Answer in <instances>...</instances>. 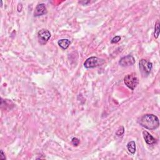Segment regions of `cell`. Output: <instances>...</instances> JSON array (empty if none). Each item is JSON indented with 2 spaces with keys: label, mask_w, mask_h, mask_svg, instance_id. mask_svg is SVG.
<instances>
[{
  "label": "cell",
  "mask_w": 160,
  "mask_h": 160,
  "mask_svg": "<svg viewBox=\"0 0 160 160\" xmlns=\"http://www.w3.org/2000/svg\"><path fill=\"white\" fill-rule=\"evenodd\" d=\"M138 123L143 127L151 130H155L159 126V121L158 117L151 114L143 115L140 118Z\"/></svg>",
  "instance_id": "obj_1"
},
{
  "label": "cell",
  "mask_w": 160,
  "mask_h": 160,
  "mask_svg": "<svg viewBox=\"0 0 160 160\" xmlns=\"http://www.w3.org/2000/svg\"><path fill=\"white\" fill-rule=\"evenodd\" d=\"M124 83L126 86L133 91L139 83V80L136 74L132 73L127 75L124 78Z\"/></svg>",
  "instance_id": "obj_2"
},
{
  "label": "cell",
  "mask_w": 160,
  "mask_h": 160,
  "mask_svg": "<svg viewBox=\"0 0 160 160\" xmlns=\"http://www.w3.org/2000/svg\"><path fill=\"white\" fill-rule=\"evenodd\" d=\"M139 67L143 76L146 77L151 73V69L153 68V64L146 60L141 59L139 62Z\"/></svg>",
  "instance_id": "obj_3"
},
{
  "label": "cell",
  "mask_w": 160,
  "mask_h": 160,
  "mask_svg": "<svg viewBox=\"0 0 160 160\" xmlns=\"http://www.w3.org/2000/svg\"><path fill=\"white\" fill-rule=\"evenodd\" d=\"M104 63V60L97 57H90L84 63V66L86 68H93L98 66H101Z\"/></svg>",
  "instance_id": "obj_4"
},
{
  "label": "cell",
  "mask_w": 160,
  "mask_h": 160,
  "mask_svg": "<svg viewBox=\"0 0 160 160\" xmlns=\"http://www.w3.org/2000/svg\"><path fill=\"white\" fill-rule=\"evenodd\" d=\"M51 37V33L50 32L45 29L41 30L38 33V41L41 44H46L48 41L49 39Z\"/></svg>",
  "instance_id": "obj_5"
},
{
  "label": "cell",
  "mask_w": 160,
  "mask_h": 160,
  "mask_svg": "<svg viewBox=\"0 0 160 160\" xmlns=\"http://www.w3.org/2000/svg\"><path fill=\"white\" fill-rule=\"evenodd\" d=\"M119 63L122 66H129L134 65L135 63V59L132 55H128L121 58Z\"/></svg>",
  "instance_id": "obj_6"
},
{
  "label": "cell",
  "mask_w": 160,
  "mask_h": 160,
  "mask_svg": "<svg viewBox=\"0 0 160 160\" xmlns=\"http://www.w3.org/2000/svg\"><path fill=\"white\" fill-rule=\"evenodd\" d=\"M46 12H47V10L45 7V5L43 3L39 4L38 5H37V7L35 8L34 16H42V15L46 14Z\"/></svg>",
  "instance_id": "obj_7"
},
{
  "label": "cell",
  "mask_w": 160,
  "mask_h": 160,
  "mask_svg": "<svg viewBox=\"0 0 160 160\" xmlns=\"http://www.w3.org/2000/svg\"><path fill=\"white\" fill-rule=\"evenodd\" d=\"M143 136L146 143L148 144H154L157 142L156 139L154 138L153 136L146 131H144L143 132Z\"/></svg>",
  "instance_id": "obj_8"
},
{
  "label": "cell",
  "mask_w": 160,
  "mask_h": 160,
  "mask_svg": "<svg viewBox=\"0 0 160 160\" xmlns=\"http://www.w3.org/2000/svg\"><path fill=\"white\" fill-rule=\"evenodd\" d=\"M58 45L63 49H67L71 44V41L68 39H62L58 41Z\"/></svg>",
  "instance_id": "obj_9"
},
{
  "label": "cell",
  "mask_w": 160,
  "mask_h": 160,
  "mask_svg": "<svg viewBox=\"0 0 160 160\" xmlns=\"http://www.w3.org/2000/svg\"><path fill=\"white\" fill-rule=\"evenodd\" d=\"M127 148L128 151L131 154H135L136 152V143L135 141H132L128 143Z\"/></svg>",
  "instance_id": "obj_10"
},
{
  "label": "cell",
  "mask_w": 160,
  "mask_h": 160,
  "mask_svg": "<svg viewBox=\"0 0 160 160\" xmlns=\"http://www.w3.org/2000/svg\"><path fill=\"white\" fill-rule=\"evenodd\" d=\"M159 34V20H158L155 24V27H154V38H158Z\"/></svg>",
  "instance_id": "obj_11"
},
{
  "label": "cell",
  "mask_w": 160,
  "mask_h": 160,
  "mask_svg": "<svg viewBox=\"0 0 160 160\" xmlns=\"http://www.w3.org/2000/svg\"><path fill=\"white\" fill-rule=\"evenodd\" d=\"M124 133H125V128H124L123 126H121V127L117 130V131L116 132V135H117V136H122V135L124 134Z\"/></svg>",
  "instance_id": "obj_12"
},
{
  "label": "cell",
  "mask_w": 160,
  "mask_h": 160,
  "mask_svg": "<svg viewBox=\"0 0 160 160\" xmlns=\"http://www.w3.org/2000/svg\"><path fill=\"white\" fill-rule=\"evenodd\" d=\"M121 40V37L120 36H117L115 37H114L112 41H111V43H118Z\"/></svg>",
  "instance_id": "obj_13"
},
{
  "label": "cell",
  "mask_w": 160,
  "mask_h": 160,
  "mask_svg": "<svg viewBox=\"0 0 160 160\" xmlns=\"http://www.w3.org/2000/svg\"><path fill=\"white\" fill-rule=\"evenodd\" d=\"M71 142H72V143H73V144L74 146H77L78 145H79L80 141V140H79L78 138H73L72 139V140H71Z\"/></svg>",
  "instance_id": "obj_14"
},
{
  "label": "cell",
  "mask_w": 160,
  "mask_h": 160,
  "mask_svg": "<svg viewBox=\"0 0 160 160\" xmlns=\"http://www.w3.org/2000/svg\"><path fill=\"white\" fill-rule=\"evenodd\" d=\"M0 158L2 159H6V157H5V154L3 153V150H1V156H0Z\"/></svg>",
  "instance_id": "obj_15"
}]
</instances>
